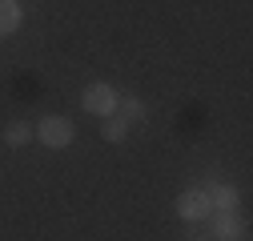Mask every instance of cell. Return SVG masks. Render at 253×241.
I'll list each match as a JSON object with an SVG mask.
<instances>
[{
	"label": "cell",
	"instance_id": "cell-1",
	"mask_svg": "<svg viewBox=\"0 0 253 241\" xmlns=\"http://www.w3.org/2000/svg\"><path fill=\"white\" fill-rule=\"evenodd\" d=\"M81 105H84V113H92V117H113V113H117V93H113L109 84H88L84 97H81Z\"/></svg>",
	"mask_w": 253,
	"mask_h": 241
},
{
	"label": "cell",
	"instance_id": "cell-2",
	"mask_svg": "<svg viewBox=\"0 0 253 241\" xmlns=\"http://www.w3.org/2000/svg\"><path fill=\"white\" fill-rule=\"evenodd\" d=\"M37 137H41V145H48V149H65V145L73 141V125H69L65 117H44L41 129H37Z\"/></svg>",
	"mask_w": 253,
	"mask_h": 241
},
{
	"label": "cell",
	"instance_id": "cell-3",
	"mask_svg": "<svg viewBox=\"0 0 253 241\" xmlns=\"http://www.w3.org/2000/svg\"><path fill=\"white\" fill-rule=\"evenodd\" d=\"M177 213H181L185 221H205L213 209H209V197H205L201 189H189V193L177 197Z\"/></svg>",
	"mask_w": 253,
	"mask_h": 241
},
{
	"label": "cell",
	"instance_id": "cell-4",
	"mask_svg": "<svg viewBox=\"0 0 253 241\" xmlns=\"http://www.w3.org/2000/svg\"><path fill=\"white\" fill-rule=\"evenodd\" d=\"M205 197H209V209H213V213H233V209H237V193H233L229 185H213Z\"/></svg>",
	"mask_w": 253,
	"mask_h": 241
},
{
	"label": "cell",
	"instance_id": "cell-5",
	"mask_svg": "<svg viewBox=\"0 0 253 241\" xmlns=\"http://www.w3.org/2000/svg\"><path fill=\"white\" fill-rule=\"evenodd\" d=\"M241 237V225L233 213H217L213 217V241H237Z\"/></svg>",
	"mask_w": 253,
	"mask_h": 241
},
{
	"label": "cell",
	"instance_id": "cell-6",
	"mask_svg": "<svg viewBox=\"0 0 253 241\" xmlns=\"http://www.w3.org/2000/svg\"><path fill=\"white\" fill-rule=\"evenodd\" d=\"M20 28V4L16 0H0V37H8Z\"/></svg>",
	"mask_w": 253,
	"mask_h": 241
},
{
	"label": "cell",
	"instance_id": "cell-7",
	"mask_svg": "<svg viewBox=\"0 0 253 241\" xmlns=\"http://www.w3.org/2000/svg\"><path fill=\"white\" fill-rule=\"evenodd\" d=\"M125 133H129V120H121V117L105 120V141H125Z\"/></svg>",
	"mask_w": 253,
	"mask_h": 241
},
{
	"label": "cell",
	"instance_id": "cell-8",
	"mask_svg": "<svg viewBox=\"0 0 253 241\" xmlns=\"http://www.w3.org/2000/svg\"><path fill=\"white\" fill-rule=\"evenodd\" d=\"M117 109H121V120H129V125L145 117V105L141 101H117Z\"/></svg>",
	"mask_w": 253,
	"mask_h": 241
},
{
	"label": "cell",
	"instance_id": "cell-9",
	"mask_svg": "<svg viewBox=\"0 0 253 241\" xmlns=\"http://www.w3.org/2000/svg\"><path fill=\"white\" fill-rule=\"evenodd\" d=\"M4 141H8V145H28V141H33V129H28V125H12V129L4 133Z\"/></svg>",
	"mask_w": 253,
	"mask_h": 241
}]
</instances>
